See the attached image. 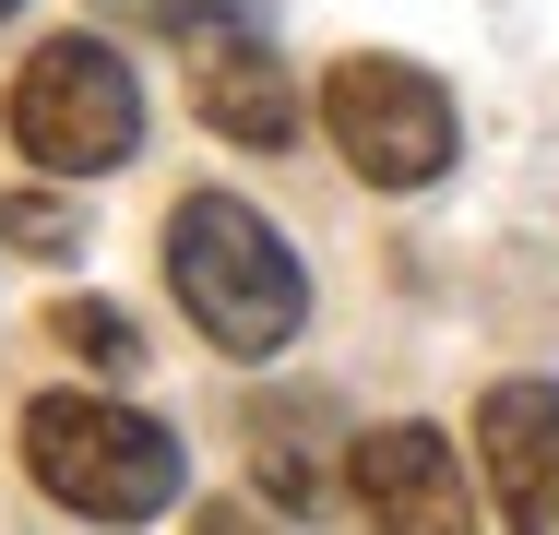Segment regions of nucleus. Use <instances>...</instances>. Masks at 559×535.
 Returning a JSON list of instances; mask_svg holds the SVG:
<instances>
[{
    "label": "nucleus",
    "instance_id": "nucleus-11",
    "mask_svg": "<svg viewBox=\"0 0 559 535\" xmlns=\"http://www.w3.org/2000/svg\"><path fill=\"white\" fill-rule=\"evenodd\" d=\"M262 512H274V500H262ZM262 512H238V500H203V512H191V535H274Z\"/></svg>",
    "mask_w": 559,
    "mask_h": 535
},
{
    "label": "nucleus",
    "instance_id": "nucleus-2",
    "mask_svg": "<svg viewBox=\"0 0 559 535\" xmlns=\"http://www.w3.org/2000/svg\"><path fill=\"white\" fill-rule=\"evenodd\" d=\"M24 476L84 524H155L191 500L179 428H155L143 405H108V393H36L24 405Z\"/></svg>",
    "mask_w": 559,
    "mask_h": 535
},
{
    "label": "nucleus",
    "instance_id": "nucleus-4",
    "mask_svg": "<svg viewBox=\"0 0 559 535\" xmlns=\"http://www.w3.org/2000/svg\"><path fill=\"white\" fill-rule=\"evenodd\" d=\"M322 119H334V155L369 191H429V179H452V155H464L452 96L417 60H381V48H357V60L322 72Z\"/></svg>",
    "mask_w": 559,
    "mask_h": 535
},
{
    "label": "nucleus",
    "instance_id": "nucleus-3",
    "mask_svg": "<svg viewBox=\"0 0 559 535\" xmlns=\"http://www.w3.org/2000/svg\"><path fill=\"white\" fill-rule=\"evenodd\" d=\"M12 143L48 167V179H108L143 143V84L108 36H48L24 72H12Z\"/></svg>",
    "mask_w": 559,
    "mask_h": 535
},
{
    "label": "nucleus",
    "instance_id": "nucleus-8",
    "mask_svg": "<svg viewBox=\"0 0 559 535\" xmlns=\"http://www.w3.org/2000/svg\"><path fill=\"white\" fill-rule=\"evenodd\" d=\"M310 405H322V393H310ZM310 405H286V417L262 405V417H250V476H262L286 512H322V500H334V476H322V417H310Z\"/></svg>",
    "mask_w": 559,
    "mask_h": 535
},
{
    "label": "nucleus",
    "instance_id": "nucleus-9",
    "mask_svg": "<svg viewBox=\"0 0 559 535\" xmlns=\"http://www.w3.org/2000/svg\"><path fill=\"white\" fill-rule=\"evenodd\" d=\"M0 250H24V262H72V250H84V214L60 203V191H12V203H0Z\"/></svg>",
    "mask_w": 559,
    "mask_h": 535
},
{
    "label": "nucleus",
    "instance_id": "nucleus-12",
    "mask_svg": "<svg viewBox=\"0 0 559 535\" xmlns=\"http://www.w3.org/2000/svg\"><path fill=\"white\" fill-rule=\"evenodd\" d=\"M12 12H24V0H0V24H12Z\"/></svg>",
    "mask_w": 559,
    "mask_h": 535
},
{
    "label": "nucleus",
    "instance_id": "nucleus-10",
    "mask_svg": "<svg viewBox=\"0 0 559 535\" xmlns=\"http://www.w3.org/2000/svg\"><path fill=\"white\" fill-rule=\"evenodd\" d=\"M48 333H60L72 357H96V369H131V357H143V333H131L108 298H72V310H48Z\"/></svg>",
    "mask_w": 559,
    "mask_h": 535
},
{
    "label": "nucleus",
    "instance_id": "nucleus-1",
    "mask_svg": "<svg viewBox=\"0 0 559 535\" xmlns=\"http://www.w3.org/2000/svg\"><path fill=\"white\" fill-rule=\"evenodd\" d=\"M167 286H179L191 333L226 345V357H274V345L310 321L298 250L238 203V191H179V214H167Z\"/></svg>",
    "mask_w": 559,
    "mask_h": 535
},
{
    "label": "nucleus",
    "instance_id": "nucleus-5",
    "mask_svg": "<svg viewBox=\"0 0 559 535\" xmlns=\"http://www.w3.org/2000/svg\"><path fill=\"white\" fill-rule=\"evenodd\" d=\"M167 48H179L191 107L215 119L226 143H250V155L298 143V96H286V60H274L262 12H238V0H167Z\"/></svg>",
    "mask_w": 559,
    "mask_h": 535
},
{
    "label": "nucleus",
    "instance_id": "nucleus-7",
    "mask_svg": "<svg viewBox=\"0 0 559 535\" xmlns=\"http://www.w3.org/2000/svg\"><path fill=\"white\" fill-rule=\"evenodd\" d=\"M476 464L512 535H559V381H500L476 405Z\"/></svg>",
    "mask_w": 559,
    "mask_h": 535
},
{
    "label": "nucleus",
    "instance_id": "nucleus-6",
    "mask_svg": "<svg viewBox=\"0 0 559 535\" xmlns=\"http://www.w3.org/2000/svg\"><path fill=\"white\" fill-rule=\"evenodd\" d=\"M345 500L369 512L381 535H476V500H464V452L441 428L393 417L345 440Z\"/></svg>",
    "mask_w": 559,
    "mask_h": 535
}]
</instances>
